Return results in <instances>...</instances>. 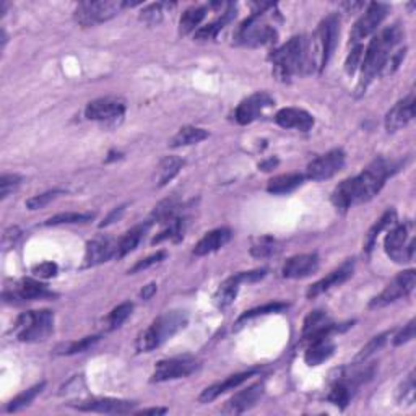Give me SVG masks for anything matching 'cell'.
I'll list each match as a JSON object with an SVG mask.
<instances>
[{
  "label": "cell",
  "mask_w": 416,
  "mask_h": 416,
  "mask_svg": "<svg viewBox=\"0 0 416 416\" xmlns=\"http://www.w3.org/2000/svg\"><path fill=\"white\" fill-rule=\"evenodd\" d=\"M394 166L386 160H374L361 174L346 179L332 193V202L341 211H346L353 205L369 202L381 192L389 176L394 173Z\"/></svg>",
  "instance_id": "obj_1"
},
{
  "label": "cell",
  "mask_w": 416,
  "mask_h": 416,
  "mask_svg": "<svg viewBox=\"0 0 416 416\" xmlns=\"http://www.w3.org/2000/svg\"><path fill=\"white\" fill-rule=\"evenodd\" d=\"M401 39V30L399 25L389 26L382 30L371 43H369L366 54L363 55L361 61V80L358 83V91L363 93L369 86L374 78L381 73L384 64L390 57L392 50Z\"/></svg>",
  "instance_id": "obj_2"
},
{
  "label": "cell",
  "mask_w": 416,
  "mask_h": 416,
  "mask_svg": "<svg viewBox=\"0 0 416 416\" xmlns=\"http://www.w3.org/2000/svg\"><path fill=\"white\" fill-rule=\"evenodd\" d=\"M339 26L340 18L335 13L321 21L312 36V43H308L306 68L309 72H322L327 67L339 39Z\"/></svg>",
  "instance_id": "obj_3"
},
{
  "label": "cell",
  "mask_w": 416,
  "mask_h": 416,
  "mask_svg": "<svg viewBox=\"0 0 416 416\" xmlns=\"http://www.w3.org/2000/svg\"><path fill=\"white\" fill-rule=\"evenodd\" d=\"M308 41L303 36H294L288 43L270 54L274 64V75L281 82H290L291 78L306 67Z\"/></svg>",
  "instance_id": "obj_4"
},
{
  "label": "cell",
  "mask_w": 416,
  "mask_h": 416,
  "mask_svg": "<svg viewBox=\"0 0 416 416\" xmlns=\"http://www.w3.org/2000/svg\"><path fill=\"white\" fill-rule=\"evenodd\" d=\"M187 325V316L182 311H171L160 316L151 323L145 332H142L137 340V350L140 353H148V351L158 348L168 341L171 337H174L179 330H182Z\"/></svg>",
  "instance_id": "obj_5"
},
{
  "label": "cell",
  "mask_w": 416,
  "mask_h": 416,
  "mask_svg": "<svg viewBox=\"0 0 416 416\" xmlns=\"http://www.w3.org/2000/svg\"><path fill=\"white\" fill-rule=\"evenodd\" d=\"M54 329V312L43 309V311L23 312L17 319L15 332L20 341H41L46 340Z\"/></svg>",
  "instance_id": "obj_6"
},
{
  "label": "cell",
  "mask_w": 416,
  "mask_h": 416,
  "mask_svg": "<svg viewBox=\"0 0 416 416\" xmlns=\"http://www.w3.org/2000/svg\"><path fill=\"white\" fill-rule=\"evenodd\" d=\"M275 39H276L275 28L270 26L269 23L265 21L263 12L254 13L251 18H247V20L239 26L238 33H236V41H238L239 44L251 46V48L270 44L274 43Z\"/></svg>",
  "instance_id": "obj_7"
},
{
  "label": "cell",
  "mask_w": 416,
  "mask_h": 416,
  "mask_svg": "<svg viewBox=\"0 0 416 416\" xmlns=\"http://www.w3.org/2000/svg\"><path fill=\"white\" fill-rule=\"evenodd\" d=\"M386 252L395 262H410L415 254V236L413 223L405 221L404 225H397L386 238Z\"/></svg>",
  "instance_id": "obj_8"
},
{
  "label": "cell",
  "mask_w": 416,
  "mask_h": 416,
  "mask_svg": "<svg viewBox=\"0 0 416 416\" xmlns=\"http://www.w3.org/2000/svg\"><path fill=\"white\" fill-rule=\"evenodd\" d=\"M127 2H115V0H101V2H82L75 10V20L82 26H95L98 23L108 21L117 15Z\"/></svg>",
  "instance_id": "obj_9"
},
{
  "label": "cell",
  "mask_w": 416,
  "mask_h": 416,
  "mask_svg": "<svg viewBox=\"0 0 416 416\" xmlns=\"http://www.w3.org/2000/svg\"><path fill=\"white\" fill-rule=\"evenodd\" d=\"M416 285V272L415 270H405L395 276L389 285L386 286V290L381 294H377L376 298L369 303V308H384L389 304L399 301L401 298H406L411 291L415 290Z\"/></svg>",
  "instance_id": "obj_10"
},
{
  "label": "cell",
  "mask_w": 416,
  "mask_h": 416,
  "mask_svg": "<svg viewBox=\"0 0 416 416\" xmlns=\"http://www.w3.org/2000/svg\"><path fill=\"white\" fill-rule=\"evenodd\" d=\"M389 13V6L387 3L374 2L369 3L366 12L363 13L361 18L354 23L353 30H351L350 41L351 44H359V41L366 39L368 36H371L374 31L377 30V26L384 21V18Z\"/></svg>",
  "instance_id": "obj_11"
},
{
  "label": "cell",
  "mask_w": 416,
  "mask_h": 416,
  "mask_svg": "<svg viewBox=\"0 0 416 416\" xmlns=\"http://www.w3.org/2000/svg\"><path fill=\"white\" fill-rule=\"evenodd\" d=\"M198 369V363L192 358H171L156 364L151 382H166L182 379L193 374Z\"/></svg>",
  "instance_id": "obj_12"
},
{
  "label": "cell",
  "mask_w": 416,
  "mask_h": 416,
  "mask_svg": "<svg viewBox=\"0 0 416 416\" xmlns=\"http://www.w3.org/2000/svg\"><path fill=\"white\" fill-rule=\"evenodd\" d=\"M345 164V153L340 148L330 150L329 153L319 156L309 163L308 166V178L312 181H325V179L334 178Z\"/></svg>",
  "instance_id": "obj_13"
},
{
  "label": "cell",
  "mask_w": 416,
  "mask_h": 416,
  "mask_svg": "<svg viewBox=\"0 0 416 416\" xmlns=\"http://www.w3.org/2000/svg\"><path fill=\"white\" fill-rule=\"evenodd\" d=\"M267 270H254V272H241V274H236L233 276H229L228 280H225L223 283L220 285L218 291L215 294V304L220 309L228 308L231 303L236 299V294L239 291V285L244 283V281H257L265 276Z\"/></svg>",
  "instance_id": "obj_14"
},
{
  "label": "cell",
  "mask_w": 416,
  "mask_h": 416,
  "mask_svg": "<svg viewBox=\"0 0 416 416\" xmlns=\"http://www.w3.org/2000/svg\"><path fill=\"white\" fill-rule=\"evenodd\" d=\"M126 113V104L119 98H100L86 106L85 115L90 121H115Z\"/></svg>",
  "instance_id": "obj_15"
},
{
  "label": "cell",
  "mask_w": 416,
  "mask_h": 416,
  "mask_svg": "<svg viewBox=\"0 0 416 416\" xmlns=\"http://www.w3.org/2000/svg\"><path fill=\"white\" fill-rule=\"evenodd\" d=\"M274 104V98L267 93H256L249 96V98L244 100L243 103L238 106V109H236V122L241 124V126H247V124H251L256 121V119L261 117L263 111L267 108H272Z\"/></svg>",
  "instance_id": "obj_16"
},
{
  "label": "cell",
  "mask_w": 416,
  "mask_h": 416,
  "mask_svg": "<svg viewBox=\"0 0 416 416\" xmlns=\"http://www.w3.org/2000/svg\"><path fill=\"white\" fill-rule=\"evenodd\" d=\"M73 408L80 411H93V413H106V415H124L131 413L135 404L129 400L119 399H90L80 400L77 404H70Z\"/></svg>",
  "instance_id": "obj_17"
},
{
  "label": "cell",
  "mask_w": 416,
  "mask_h": 416,
  "mask_svg": "<svg viewBox=\"0 0 416 416\" xmlns=\"http://www.w3.org/2000/svg\"><path fill=\"white\" fill-rule=\"evenodd\" d=\"M54 293L48 290V286L39 283V281L31 280V278H25L21 280L20 283L15 286V290L12 291H6L3 293V299L6 301H36V299H46V298H53Z\"/></svg>",
  "instance_id": "obj_18"
},
{
  "label": "cell",
  "mask_w": 416,
  "mask_h": 416,
  "mask_svg": "<svg viewBox=\"0 0 416 416\" xmlns=\"http://www.w3.org/2000/svg\"><path fill=\"white\" fill-rule=\"evenodd\" d=\"M115 247H117V243L113 238H109V236L95 238L93 241L86 244L83 267L86 269V267H96L100 263L108 262L111 257H115Z\"/></svg>",
  "instance_id": "obj_19"
},
{
  "label": "cell",
  "mask_w": 416,
  "mask_h": 416,
  "mask_svg": "<svg viewBox=\"0 0 416 416\" xmlns=\"http://www.w3.org/2000/svg\"><path fill=\"white\" fill-rule=\"evenodd\" d=\"M319 269V257L317 254H299V256L290 257L285 262L283 274L285 278L290 280H301L306 276L316 274Z\"/></svg>",
  "instance_id": "obj_20"
},
{
  "label": "cell",
  "mask_w": 416,
  "mask_h": 416,
  "mask_svg": "<svg viewBox=\"0 0 416 416\" xmlns=\"http://www.w3.org/2000/svg\"><path fill=\"white\" fill-rule=\"evenodd\" d=\"M263 389H265V387H263L262 382H256L252 384V386H249L247 389L239 390L238 394H234L228 401H226L223 413L241 415L249 408H252V406L258 401V399L263 395Z\"/></svg>",
  "instance_id": "obj_21"
},
{
  "label": "cell",
  "mask_w": 416,
  "mask_h": 416,
  "mask_svg": "<svg viewBox=\"0 0 416 416\" xmlns=\"http://www.w3.org/2000/svg\"><path fill=\"white\" fill-rule=\"evenodd\" d=\"M415 117V93H410L406 98L399 101L386 115L387 132H397L405 127Z\"/></svg>",
  "instance_id": "obj_22"
},
{
  "label": "cell",
  "mask_w": 416,
  "mask_h": 416,
  "mask_svg": "<svg viewBox=\"0 0 416 416\" xmlns=\"http://www.w3.org/2000/svg\"><path fill=\"white\" fill-rule=\"evenodd\" d=\"M353 269H354V262L353 261L345 262L343 265H340L339 269L327 275L325 278L319 280L317 283H314L311 288L308 290V298L309 299L317 298V296L323 294L325 291H329L332 288H335V286L345 283V281L348 280L351 275H353Z\"/></svg>",
  "instance_id": "obj_23"
},
{
  "label": "cell",
  "mask_w": 416,
  "mask_h": 416,
  "mask_svg": "<svg viewBox=\"0 0 416 416\" xmlns=\"http://www.w3.org/2000/svg\"><path fill=\"white\" fill-rule=\"evenodd\" d=\"M275 122L283 129H294V131L308 132L314 126V117L304 109L285 108L276 113Z\"/></svg>",
  "instance_id": "obj_24"
},
{
  "label": "cell",
  "mask_w": 416,
  "mask_h": 416,
  "mask_svg": "<svg viewBox=\"0 0 416 416\" xmlns=\"http://www.w3.org/2000/svg\"><path fill=\"white\" fill-rule=\"evenodd\" d=\"M256 372H257V369H251V371L234 374V376L225 379L223 382L214 384V386H210V387H208V389H205V390L202 392V395L198 397V400H200L202 404H208V401H214L215 399H218L220 395L226 394V392L234 390L236 387H239V386H241V384L246 382L247 379L252 377Z\"/></svg>",
  "instance_id": "obj_25"
},
{
  "label": "cell",
  "mask_w": 416,
  "mask_h": 416,
  "mask_svg": "<svg viewBox=\"0 0 416 416\" xmlns=\"http://www.w3.org/2000/svg\"><path fill=\"white\" fill-rule=\"evenodd\" d=\"M229 239H231V229L228 228H218L210 231V233H207L200 241L196 244V247H193V256L197 257L208 256V254L218 251V249L223 247Z\"/></svg>",
  "instance_id": "obj_26"
},
{
  "label": "cell",
  "mask_w": 416,
  "mask_h": 416,
  "mask_svg": "<svg viewBox=\"0 0 416 416\" xmlns=\"http://www.w3.org/2000/svg\"><path fill=\"white\" fill-rule=\"evenodd\" d=\"M150 226H151V223H143V225L133 226L131 231H127V233L117 241V247H115V257L122 258V257H126L127 254L135 251V249L138 247V244L142 243V239L145 238V234L148 233V229H150Z\"/></svg>",
  "instance_id": "obj_27"
},
{
  "label": "cell",
  "mask_w": 416,
  "mask_h": 416,
  "mask_svg": "<svg viewBox=\"0 0 416 416\" xmlns=\"http://www.w3.org/2000/svg\"><path fill=\"white\" fill-rule=\"evenodd\" d=\"M334 351L335 346L330 339L312 341V343H309L306 353H304V361H306L308 366H319V364L327 361L334 354Z\"/></svg>",
  "instance_id": "obj_28"
},
{
  "label": "cell",
  "mask_w": 416,
  "mask_h": 416,
  "mask_svg": "<svg viewBox=\"0 0 416 416\" xmlns=\"http://www.w3.org/2000/svg\"><path fill=\"white\" fill-rule=\"evenodd\" d=\"M304 181V176L299 173L291 174H281L276 178L270 179L267 184V192L274 193V196H283V193H290L301 186Z\"/></svg>",
  "instance_id": "obj_29"
},
{
  "label": "cell",
  "mask_w": 416,
  "mask_h": 416,
  "mask_svg": "<svg viewBox=\"0 0 416 416\" xmlns=\"http://www.w3.org/2000/svg\"><path fill=\"white\" fill-rule=\"evenodd\" d=\"M182 166L184 160L178 158V156H166L155 173L156 187H164L169 181H173L176 176L179 174V171L182 169Z\"/></svg>",
  "instance_id": "obj_30"
},
{
  "label": "cell",
  "mask_w": 416,
  "mask_h": 416,
  "mask_svg": "<svg viewBox=\"0 0 416 416\" xmlns=\"http://www.w3.org/2000/svg\"><path fill=\"white\" fill-rule=\"evenodd\" d=\"M208 137V132L205 129L200 127H182L176 135L171 138L169 145L173 148H179V146H187V145H196V143H200L202 140H205Z\"/></svg>",
  "instance_id": "obj_31"
},
{
  "label": "cell",
  "mask_w": 416,
  "mask_h": 416,
  "mask_svg": "<svg viewBox=\"0 0 416 416\" xmlns=\"http://www.w3.org/2000/svg\"><path fill=\"white\" fill-rule=\"evenodd\" d=\"M178 211H179V200H178V198H176V197L166 198V200L158 203V205L155 207V210L151 211V221H156V223L166 225V223H169L171 220H174L176 216H179Z\"/></svg>",
  "instance_id": "obj_32"
},
{
  "label": "cell",
  "mask_w": 416,
  "mask_h": 416,
  "mask_svg": "<svg viewBox=\"0 0 416 416\" xmlns=\"http://www.w3.org/2000/svg\"><path fill=\"white\" fill-rule=\"evenodd\" d=\"M205 15H207V10L203 7L187 8V10L182 13L181 20H179V33L182 36L191 35L192 31H196V28L200 25Z\"/></svg>",
  "instance_id": "obj_33"
},
{
  "label": "cell",
  "mask_w": 416,
  "mask_h": 416,
  "mask_svg": "<svg viewBox=\"0 0 416 416\" xmlns=\"http://www.w3.org/2000/svg\"><path fill=\"white\" fill-rule=\"evenodd\" d=\"M395 220H397L395 211L394 210H387L386 214L381 216V220H379L377 223L374 225L371 229H369V233L366 234V239H364V249H366V252L372 251V247L377 241L379 234H381L386 228H389L390 225H394Z\"/></svg>",
  "instance_id": "obj_34"
},
{
  "label": "cell",
  "mask_w": 416,
  "mask_h": 416,
  "mask_svg": "<svg viewBox=\"0 0 416 416\" xmlns=\"http://www.w3.org/2000/svg\"><path fill=\"white\" fill-rule=\"evenodd\" d=\"M184 231H186V218L176 216L174 220H171L169 223H166V228L161 231L158 236H155V239L151 244H158L164 239H171V241L178 243L184 238Z\"/></svg>",
  "instance_id": "obj_35"
},
{
  "label": "cell",
  "mask_w": 416,
  "mask_h": 416,
  "mask_svg": "<svg viewBox=\"0 0 416 416\" xmlns=\"http://www.w3.org/2000/svg\"><path fill=\"white\" fill-rule=\"evenodd\" d=\"M233 17H234V13L231 12V10H228V12L225 13L223 17L218 18V20H216V21H214V23H210V25H207V26L200 28V30H197V31H196V39H197V41H210V39H215V38H216V35L220 33V30H223V26H225L226 23H228Z\"/></svg>",
  "instance_id": "obj_36"
},
{
  "label": "cell",
  "mask_w": 416,
  "mask_h": 416,
  "mask_svg": "<svg viewBox=\"0 0 416 416\" xmlns=\"http://www.w3.org/2000/svg\"><path fill=\"white\" fill-rule=\"evenodd\" d=\"M95 214H78V211H66V214H57L46 221V226H59V225H75L86 223L93 220Z\"/></svg>",
  "instance_id": "obj_37"
},
{
  "label": "cell",
  "mask_w": 416,
  "mask_h": 416,
  "mask_svg": "<svg viewBox=\"0 0 416 416\" xmlns=\"http://www.w3.org/2000/svg\"><path fill=\"white\" fill-rule=\"evenodd\" d=\"M44 386H46L44 382L36 384L35 387H31V389L25 390V392H23V394H20V395H17L15 399H13V400L10 401V404H8V406H7V411H8V413H12V411H18V410L25 408V406L30 405L31 401H33V400L36 399V397H38V395L41 394V392H43Z\"/></svg>",
  "instance_id": "obj_38"
},
{
  "label": "cell",
  "mask_w": 416,
  "mask_h": 416,
  "mask_svg": "<svg viewBox=\"0 0 416 416\" xmlns=\"http://www.w3.org/2000/svg\"><path fill=\"white\" fill-rule=\"evenodd\" d=\"M132 309H133L132 303H122V304H119L117 308H114L108 316V319H106V325H108V330L119 329V327H121L122 323L126 322L129 317H131Z\"/></svg>",
  "instance_id": "obj_39"
},
{
  "label": "cell",
  "mask_w": 416,
  "mask_h": 416,
  "mask_svg": "<svg viewBox=\"0 0 416 416\" xmlns=\"http://www.w3.org/2000/svg\"><path fill=\"white\" fill-rule=\"evenodd\" d=\"M288 308V304L285 303H270V304H263L261 308L251 309V311H246L243 314L241 317H239L238 323H241L244 321H249V319L258 317V316H267V314H275V312H281L283 309Z\"/></svg>",
  "instance_id": "obj_40"
},
{
  "label": "cell",
  "mask_w": 416,
  "mask_h": 416,
  "mask_svg": "<svg viewBox=\"0 0 416 416\" xmlns=\"http://www.w3.org/2000/svg\"><path fill=\"white\" fill-rule=\"evenodd\" d=\"M397 400L400 405L415 404V372H410V376L401 382L399 392H397Z\"/></svg>",
  "instance_id": "obj_41"
},
{
  "label": "cell",
  "mask_w": 416,
  "mask_h": 416,
  "mask_svg": "<svg viewBox=\"0 0 416 416\" xmlns=\"http://www.w3.org/2000/svg\"><path fill=\"white\" fill-rule=\"evenodd\" d=\"M276 251H278V244H276L275 239H272V238H261L251 247V254L257 258L274 256Z\"/></svg>",
  "instance_id": "obj_42"
},
{
  "label": "cell",
  "mask_w": 416,
  "mask_h": 416,
  "mask_svg": "<svg viewBox=\"0 0 416 416\" xmlns=\"http://www.w3.org/2000/svg\"><path fill=\"white\" fill-rule=\"evenodd\" d=\"M163 7H166V3H151L145 7L140 13V20L150 26L158 25L163 20Z\"/></svg>",
  "instance_id": "obj_43"
},
{
  "label": "cell",
  "mask_w": 416,
  "mask_h": 416,
  "mask_svg": "<svg viewBox=\"0 0 416 416\" xmlns=\"http://www.w3.org/2000/svg\"><path fill=\"white\" fill-rule=\"evenodd\" d=\"M390 335V332H384V334L374 337V339L369 341L366 346H363L361 351H359L358 354H356V361H364V359H368L369 356L376 353L379 348H382L384 343H386L387 337Z\"/></svg>",
  "instance_id": "obj_44"
},
{
  "label": "cell",
  "mask_w": 416,
  "mask_h": 416,
  "mask_svg": "<svg viewBox=\"0 0 416 416\" xmlns=\"http://www.w3.org/2000/svg\"><path fill=\"white\" fill-rule=\"evenodd\" d=\"M329 323L327 321V316L322 311H314L312 314H309L306 321H304V327H303V335L306 337L311 334V332L321 329L322 325Z\"/></svg>",
  "instance_id": "obj_45"
},
{
  "label": "cell",
  "mask_w": 416,
  "mask_h": 416,
  "mask_svg": "<svg viewBox=\"0 0 416 416\" xmlns=\"http://www.w3.org/2000/svg\"><path fill=\"white\" fill-rule=\"evenodd\" d=\"M100 341L98 335L93 337H85V339H82L80 341H73L67 346V348H64L62 354H77V353H83V351L90 350L91 346H95Z\"/></svg>",
  "instance_id": "obj_46"
},
{
  "label": "cell",
  "mask_w": 416,
  "mask_h": 416,
  "mask_svg": "<svg viewBox=\"0 0 416 416\" xmlns=\"http://www.w3.org/2000/svg\"><path fill=\"white\" fill-rule=\"evenodd\" d=\"M61 193H62V191L54 189V191L44 192V193H41V196H35V197H31L30 200H26V207L30 208V210H39V208H44L48 203L53 202L55 197L61 196Z\"/></svg>",
  "instance_id": "obj_47"
},
{
  "label": "cell",
  "mask_w": 416,
  "mask_h": 416,
  "mask_svg": "<svg viewBox=\"0 0 416 416\" xmlns=\"http://www.w3.org/2000/svg\"><path fill=\"white\" fill-rule=\"evenodd\" d=\"M20 182H21V176L3 174L2 178H0V197L7 198L10 196V192H13L18 186H20Z\"/></svg>",
  "instance_id": "obj_48"
},
{
  "label": "cell",
  "mask_w": 416,
  "mask_h": 416,
  "mask_svg": "<svg viewBox=\"0 0 416 416\" xmlns=\"http://www.w3.org/2000/svg\"><path fill=\"white\" fill-rule=\"evenodd\" d=\"M363 50L364 49L361 44H356L354 48L351 49L348 59H346V62H345V70L348 75H353V73L356 72V68H358V66H361Z\"/></svg>",
  "instance_id": "obj_49"
},
{
  "label": "cell",
  "mask_w": 416,
  "mask_h": 416,
  "mask_svg": "<svg viewBox=\"0 0 416 416\" xmlns=\"http://www.w3.org/2000/svg\"><path fill=\"white\" fill-rule=\"evenodd\" d=\"M164 258H166V252L164 251L156 252V254H153V256H150V257H146V258H142V261H138L135 263V265H133L132 269L129 270V274L133 275V274H138V272H142V270L150 269L151 265H156V263H160L161 261H164Z\"/></svg>",
  "instance_id": "obj_50"
},
{
  "label": "cell",
  "mask_w": 416,
  "mask_h": 416,
  "mask_svg": "<svg viewBox=\"0 0 416 416\" xmlns=\"http://www.w3.org/2000/svg\"><path fill=\"white\" fill-rule=\"evenodd\" d=\"M405 53H406V49H400V50H397V53H392L390 57L387 59V62L384 64L382 70H381V73H379V75H382V77L392 75V73H394L397 68H399L400 62L404 61Z\"/></svg>",
  "instance_id": "obj_51"
},
{
  "label": "cell",
  "mask_w": 416,
  "mask_h": 416,
  "mask_svg": "<svg viewBox=\"0 0 416 416\" xmlns=\"http://www.w3.org/2000/svg\"><path fill=\"white\" fill-rule=\"evenodd\" d=\"M33 275L39 276V278H53V276L57 275V265L53 262H43L39 265L33 267Z\"/></svg>",
  "instance_id": "obj_52"
},
{
  "label": "cell",
  "mask_w": 416,
  "mask_h": 416,
  "mask_svg": "<svg viewBox=\"0 0 416 416\" xmlns=\"http://www.w3.org/2000/svg\"><path fill=\"white\" fill-rule=\"evenodd\" d=\"M413 339H415V321H410L404 327V329L400 330V334L395 335L394 345L395 346H400V345H404V343H406V341H410V340H413Z\"/></svg>",
  "instance_id": "obj_53"
},
{
  "label": "cell",
  "mask_w": 416,
  "mask_h": 416,
  "mask_svg": "<svg viewBox=\"0 0 416 416\" xmlns=\"http://www.w3.org/2000/svg\"><path fill=\"white\" fill-rule=\"evenodd\" d=\"M124 214V207H119V208H114L113 211H111L109 214V216L108 218H106L103 223L100 225V228H104V226H109V225H113L114 221H117L119 218H121V215Z\"/></svg>",
  "instance_id": "obj_54"
},
{
  "label": "cell",
  "mask_w": 416,
  "mask_h": 416,
  "mask_svg": "<svg viewBox=\"0 0 416 416\" xmlns=\"http://www.w3.org/2000/svg\"><path fill=\"white\" fill-rule=\"evenodd\" d=\"M155 293H156V285L150 283V285L143 286V290L140 291V296H142V299H150Z\"/></svg>",
  "instance_id": "obj_55"
},
{
  "label": "cell",
  "mask_w": 416,
  "mask_h": 416,
  "mask_svg": "<svg viewBox=\"0 0 416 416\" xmlns=\"http://www.w3.org/2000/svg\"><path fill=\"white\" fill-rule=\"evenodd\" d=\"M166 411H168L166 408H148V410L137 411V415H164Z\"/></svg>",
  "instance_id": "obj_56"
},
{
  "label": "cell",
  "mask_w": 416,
  "mask_h": 416,
  "mask_svg": "<svg viewBox=\"0 0 416 416\" xmlns=\"http://www.w3.org/2000/svg\"><path fill=\"white\" fill-rule=\"evenodd\" d=\"M343 8H346V10H348V13H354L356 10H358V8H361V7H364V3H361V2H356V3H353V2H348V3H343V6H341Z\"/></svg>",
  "instance_id": "obj_57"
},
{
  "label": "cell",
  "mask_w": 416,
  "mask_h": 416,
  "mask_svg": "<svg viewBox=\"0 0 416 416\" xmlns=\"http://www.w3.org/2000/svg\"><path fill=\"white\" fill-rule=\"evenodd\" d=\"M276 163H278V161H276V160H269V161H267V163H262L261 164V169L270 171L272 168H274V166H276Z\"/></svg>",
  "instance_id": "obj_58"
}]
</instances>
